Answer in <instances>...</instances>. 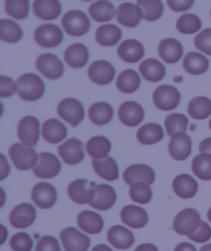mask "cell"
I'll list each match as a JSON object with an SVG mask.
<instances>
[{
  "instance_id": "6da1fadb",
  "label": "cell",
  "mask_w": 211,
  "mask_h": 251,
  "mask_svg": "<svg viewBox=\"0 0 211 251\" xmlns=\"http://www.w3.org/2000/svg\"><path fill=\"white\" fill-rule=\"evenodd\" d=\"M18 94L23 100L35 101L44 95L43 80L35 74H25L18 77L16 82Z\"/></svg>"
},
{
  "instance_id": "7a4b0ae2",
  "label": "cell",
  "mask_w": 211,
  "mask_h": 251,
  "mask_svg": "<svg viewBox=\"0 0 211 251\" xmlns=\"http://www.w3.org/2000/svg\"><path fill=\"white\" fill-rule=\"evenodd\" d=\"M8 155L13 161L14 167L20 171H28L36 167L39 155L31 148L17 143L10 147Z\"/></svg>"
},
{
  "instance_id": "3957f363",
  "label": "cell",
  "mask_w": 211,
  "mask_h": 251,
  "mask_svg": "<svg viewBox=\"0 0 211 251\" xmlns=\"http://www.w3.org/2000/svg\"><path fill=\"white\" fill-rule=\"evenodd\" d=\"M61 24L70 36H82L90 28V21L85 13L79 10H70L63 16Z\"/></svg>"
},
{
  "instance_id": "277c9868",
  "label": "cell",
  "mask_w": 211,
  "mask_h": 251,
  "mask_svg": "<svg viewBox=\"0 0 211 251\" xmlns=\"http://www.w3.org/2000/svg\"><path fill=\"white\" fill-rule=\"evenodd\" d=\"M95 182L85 179H75L68 187V195L78 204H87L95 198Z\"/></svg>"
},
{
  "instance_id": "5b68a950",
  "label": "cell",
  "mask_w": 211,
  "mask_h": 251,
  "mask_svg": "<svg viewBox=\"0 0 211 251\" xmlns=\"http://www.w3.org/2000/svg\"><path fill=\"white\" fill-rule=\"evenodd\" d=\"M201 223V216L196 209L185 208L174 218L173 229L179 235L189 236L198 229Z\"/></svg>"
},
{
  "instance_id": "8992f818",
  "label": "cell",
  "mask_w": 211,
  "mask_h": 251,
  "mask_svg": "<svg viewBox=\"0 0 211 251\" xmlns=\"http://www.w3.org/2000/svg\"><path fill=\"white\" fill-rule=\"evenodd\" d=\"M59 117L70 124L72 127H76L84 118V108L79 100L75 98H66L62 100L57 107Z\"/></svg>"
},
{
  "instance_id": "52a82bcc",
  "label": "cell",
  "mask_w": 211,
  "mask_h": 251,
  "mask_svg": "<svg viewBox=\"0 0 211 251\" xmlns=\"http://www.w3.org/2000/svg\"><path fill=\"white\" fill-rule=\"evenodd\" d=\"M155 106L159 110H174L178 107L181 100V93L175 87L170 85H162L155 90L153 94Z\"/></svg>"
},
{
  "instance_id": "ba28073f",
  "label": "cell",
  "mask_w": 211,
  "mask_h": 251,
  "mask_svg": "<svg viewBox=\"0 0 211 251\" xmlns=\"http://www.w3.org/2000/svg\"><path fill=\"white\" fill-rule=\"evenodd\" d=\"M17 133L25 146H36L40 136V122L35 116H25L19 121Z\"/></svg>"
},
{
  "instance_id": "9c48e42d",
  "label": "cell",
  "mask_w": 211,
  "mask_h": 251,
  "mask_svg": "<svg viewBox=\"0 0 211 251\" xmlns=\"http://www.w3.org/2000/svg\"><path fill=\"white\" fill-rule=\"evenodd\" d=\"M63 32L54 24H43L34 32V40L39 46L44 48H54L63 41Z\"/></svg>"
},
{
  "instance_id": "30bf717a",
  "label": "cell",
  "mask_w": 211,
  "mask_h": 251,
  "mask_svg": "<svg viewBox=\"0 0 211 251\" xmlns=\"http://www.w3.org/2000/svg\"><path fill=\"white\" fill-rule=\"evenodd\" d=\"M61 170V163L54 154L41 152L39 154L38 162L33 168V173L40 179H52L56 176Z\"/></svg>"
},
{
  "instance_id": "8fae6325",
  "label": "cell",
  "mask_w": 211,
  "mask_h": 251,
  "mask_svg": "<svg viewBox=\"0 0 211 251\" xmlns=\"http://www.w3.org/2000/svg\"><path fill=\"white\" fill-rule=\"evenodd\" d=\"M36 67L39 72L51 80H56L64 74V65L53 54H43L36 59Z\"/></svg>"
},
{
  "instance_id": "7c38bea8",
  "label": "cell",
  "mask_w": 211,
  "mask_h": 251,
  "mask_svg": "<svg viewBox=\"0 0 211 251\" xmlns=\"http://www.w3.org/2000/svg\"><path fill=\"white\" fill-rule=\"evenodd\" d=\"M62 245L66 251H87L90 246V239L75 227H67L59 234Z\"/></svg>"
},
{
  "instance_id": "4fadbf2b",
  "label": "cell",
  "mask_w": 211,
  "mask_h": 251,
  "mask_svg": "<svg viewBox=\"0 0 211 251\" xmlns=\"http://www.w3.org/2000/svg\"><path fill=\"white\" fill-rule=\"evenodd\" d=\"M31 200L41 209L52 208L56 202V190L52 184L41 182L36 184L31 190Z\"/></svg>"
},
{
  "instance_id": "5bb4252c",
  "label": "cell",
  "mask_w": 211,
  "mask_h": 251,
  "mask_svg": "<svg viewBox=\"0 0 211 251\" xmlns=\"http://www.w3.org/2000/svg\"><path fill=\"white\" fill-rule=\"evenodd\" d=\"M82 143L79 139L71 138L58 147V153L65 164H79L84 158Z\"/></svg>"
},
{
  "instance_id": "9a60e30c",
  "label": "cell",
  "mask_w": 211,
  "mask_h": 251,
  "mask_svg": "<svg viewBox=\"0 0 211 251\" xmlns=\"http://www.w3.org/2000/svg\"><path fill=\"white\" fill-rule=\"evenodd\" d=\"M191 137L184 132H179L172 136L168 144V151L173 159L184 161L191 155Z\"/></svg>"
},
{
  "instance_id": "2e32d148",
  "label": "cell",
  "mask_w": 211,
  "mask_h": 251,
  "mask_svg": "<svg viewBox=\"0 0 211 251\" xmlns=\"http://www.w3.org/2000/svg\"><path fill=\"white\" fill-rule=\"evenodd\" d=\"M88 75L91 81L96 84L106 85L112 82L116 70L111 63L106 60H98L89 66Z\"/></svg>"
},
{
  "instance_id": "e0dca14e",
  "label": "cell",
  "mask_w": 211,
  "mask_h": 251,
  "mask_svg": "<svg viewBox=\"0 0 211 251\" xmlns=\"http://www.w3.org/2000/svg\"><path fill=\"white\" fill-rule=\"evenodd\" d=\"M36 209L30 203H21L13 208L9 215V222L13 227L24 229L32 225L36 219Z\"/></svg>"
},
{
  "instance_id": "ac0fdd59",
  "label": "cell",
  "mask_w": 211,
  "mask_h": 251,
  "mask_svg": "<svg viewBox=\"0 0 211 251\" xmlns=\"http://www.w3.org/2000/svg\"><path fill=\"white\" fill-rule=\"evenodd\" d=\"M118 116L121 123L126 126L134 127L141 123L144 117V109L135 101L122 103L118 110Z\"/></svg>"
},
{
  "instance_id": "d6986e66",
  "label": "cell",
  "mask_w": 211,
  "mask_h": 251,
  "mask_svg": "<svg viewBox=\"0 0 211 251\" xmlns=\"http://www.w3.org/2000/svg\"><path fill=\"white\" fill-rule=\"evenodd\" d=\"M123 179L129 185H132L136 182H144L150 185L155 182V173L154 170L147 165H132L125 170Z\"/></svg>"
},
{
  "instance_id": "ffe728a7",
  "label": "cell",
  "mask_w": 211,
  "mask_h": 251,
  "mask_svg": "<svg viewBox=\"0 0 211 251\" xmlns=\"http://www.w3.org/2000/svg\"><path fill=\"white\" fill-rule=\"evenodd\" d=\"M142 18H144L143 11L134 3H121L116 11V20L126 27H135L140 23Z\"/></svg>"
},
{
  "instance_id": "44dd1931",
  "label": "cell",
  "mask_w": 211,
  "mask_h": 251,
  "mask_svg": "<svg viewBox=\"0 0 211 251\" xmlns=\"http://www.w3.org/2000/svg\"><path fill=\"white\" fill-rule=\"evenodd\" d=\"M116 200V190L111 185L101 184L96 186L95 198L90 206L99 211L108 210L112 208Z\"/></svg>"
},
{
  "instance_id": "7402d4cb",
  "label": "cell",
  "mask_w": 211,
  "mask_h": 251,
  "mask_svg": "<svg viewBox=\"0 0 211 251\" xmlns=\"http://www.w3.org/2000/svg\"><path fill=\"white\" fill-rule=\"evenodd\" d=\"M121 218L126 225L134 229L144 227L149 221L146 211L134 205H127L124 207L121 212Z\"/></svg>"
},
{
  "instance_id": "603a6c76",
  "label": "cell",
  "mask_w": 211,
  "mask_h": 251,
  "mask_svg": "<svg viewBox=\"0 0 211 251\" xmlns=\"http://www.w3.org/2000/svg\"><path fill=\"white\" fill-rule=\"evenodd\" d=\"M117 54L121 60L126 63H136L144 56V46L136 40H126L119 46Z\"/></svg>"
},
{
  "instance_id": "cb8c5ba5",
  "label": "cell",
  "mask_w": 211,
  "mask_h": 251,
  "mask_svg": "<svg viewBox=\"0 0 211 251\" xmlns=\"http://www.w3.org/2000/svg\"><path fill=\"white\" fill-rule=\"evenodd\" d=\"M107 240L116 249L126 250L134 243V234L123 226L116 225L109 229Z\"/></svg>"
},
{
  "instance_id": "d4e9b609",
  "label": "cell",
  "mask_w": 211,
  "mask_h": 251,
  "mask_svg": "<svg viewBox=\"0 0 211 251\" xmlns=\"http://www.w3.org/2000/svg\"><path fill=\"white\" fill-rule=\"evenodd\" d=\"M158 54L167 64H175L183 57V45L176 39H164L158 46Z\"/></svg>"
},
{
  "instance_id": "484cf974",
  "label": "cell",
  "mask_w": 211,
  "mask_h": 251,
  "mask_svg": "<svg viewBox=\"0 0 211 251\" xmlns=\"http://www.w3.org/2000/svg\"><path fill=\"white\" fill-rule=\"evenodd\" d=\"M173 189L178 197L187 200L196 195L198 190V183L189 175H179L173 179Z\"/></svg>"
},
{
  "instance_id": "4316f807",
  "label": "cell",
  "mask_w": 211,
  "mask_h": 251,
  "mask_svg": "<svg viewBox=\"0 0 211 251\" xmlns=\"http://www.w3.org/2000/svg\"><path fill=\"white\" fill-rule=\"evenodd\" d=\"M67 128L56 119H49L42 126V136L50 144H58L67 137Z\"/></svg>"
},
{
  "instance_id": "83f0119b",
  "label": "cell",
  "mask_w": 211,
  "mask_h": 251,
  "mask_svg": "<svg viewBox=\"0 0 211 251\" xmlns=\"http://www.w3.org/2000/svg\"><path fill=\"white\" fill-rule=\"evenodd\" d=\"M64 58L69 66L79 69L85 66L88 63L89 53L88 48L83 44L75 43L65 50Z\"/></svg>"
},
{
  "instance_id": "f1b7e54d",
  "label": "cell",
  "mask_w": 211,
  "mask_h": 251,
  "mask_svg": "<svg viewBox=\"0 0 211 251\" xmlns=\"http://www.w3.org/2000/svg\"><path fill=\"white\" fill-rule=\"evenodd\" d=\"M94 172L101 178L113 181L119 178V167L116 161L111 156L103 159H94L92 162Z\"/></svg>"
},
{
  "instance_id": "f546056e",
  "label": "cell",
  "mask_w": 211,
  "mask_h": 251,
  "mask_svg": "<svg viewBox=\"0 0 211 251\" xmlns=\"http://www.w3.org/2000/svg\"><path fill=\"white\" fill-rule=\"evenodd\" d=\"M78 226L88 234L100 233L103 228L102 216L92 211H82L78 215Z\"/></svg>"
},
{
  "instance_id": "4dcf8cb0",
  "label": "cell",
  "mask_w": 211,
  "mask_h": 251,
  "mask_svg": "<svg viewBox=\"0 0 211 251\" xmlns=\"http://www.w3.org/2000/svg\"><path fill=\"white\" fill-rule=\"evenodd\" d=\"M139 70L148 82H159L166 75L164 65L156 59H145L139 64Z\"/></svg>"
},
{
  "instance_id": "1f68e13d",
  "label": "cell",
  "mask_w": 211,
  "mask_h": 251,
  "mask_svg": "<svg viewBox=\"0 0 211 251\" xmlns=\"http://www.w3.org/2000/svg\"><path fill=\"white\" fill-rule=\"evenodd\" d=\"M61 4L59 1H34L33 12L37 18L42 20L52 21L59 17L61 13Z\"/></svg>"
},
{
  "instance_id": "d6a6232c",
  "label": "cell",
  "mask_w": 211,
  "mask_h": 251,
  "mask_svg": "<svg viewBox=\"0 0 211 251\" xmlns=\"http://www.w3.org/2000/svg\"><path fill=\"white\" fill-rule=\"evenodd\" d=\"M209 59L198 52H189L183 59V67L185 71L192 75H201L208 70Z\"/></svg>"
},
{
  "instance_id": "836d02e7",
  "label": "cell",
  "mask_w": 211,
  "mask_h": 251,
  "mask_svg": "<svg viewBox=\"0 0 211 251\" xmlns=\"http://www.w3.org/2000/svg\"><path fill=\"white\" fill-rule=\"evenodd\" d=\"M88 117L96 126H104L113 118V108L106 102H96L88 110Z\"/></svg>"
},
{
  "instance_id": "e575fe53",
  "label": "cell",
  "mask_w": 211,
  "mask_h": 251,
  "mask_svg": "<svg viewBox=\"0 0 211 251\" xmlns=\"http://www.w3.org/2000/svg\"><path fill=\"white\" fill-rule=\"evenodd\" d=\"M122 32L120 27L114 24L99 26L96 31L97 43L103 47H113L121 40Z\"/></svg>"
},
{
  "instance_id": "d590c367",
  "label": "cell",
  "mask_w": 211,
  "mask_h": 251,
  "mask_svg": "<svg viewBox=\"0 0 211 251\" xmlns=\"http://www.w3.org/2000/svg\"><path fill=\"white\" fill-rule=\"evenodd\" d=\"M163 136V129L158 124H146L137 132V139L143 145L157 144L162 140Z\"/></svg>"
},
{
  "instance_id": "8d00e7d4",
  "label": "cell",
  "mask_w": 211,
  "mask_h": 251,
  "mask_svg": "<svg viewBox=\"0 0 211 251\" xmlns=\"http://www.w3.org/2000/svg\"><path fill=\"white\" fill-rule=\"evenodd\" d=\"M86 151L93 159L105 158L111 151V142L103 136H95L86 144Z\"/></svg>"
},
{
  "instance_id": "74e56055",
  "label": "cell",
  "mask_w": 211,
  "mask_h": 251,
  "mask_svg": "<svg viewBox=\"0 0 211 251\" xmlns=\"http://www.w3.org/2000/svg\"><path fill=\"white\" fill-rule=\"evenodd\" d=\"M141 83L139 75L134 70H126L119 75L116 80V87L121 93H133L136 92Z\"/></svg>"
},
{
  "instance_id": "f35d334b",
  "label": "cell",
  "mask_w": 211,
  "mask_h": 251,
  "mask_svg": "<svg viewBox=\"0 0 211 251\" xmlns=\"http://www.w3.org/2000/svg\"><path fill=\"white\" fill-rule=\"evenodd\" d=\"M188 114L195 120H205L211 115V100L206 97H196L190 101Z\"/></svg>"
},
{
  "instance_id": "ab89813d",
  "label": "cell",
  "mask_w": 211,
  "mask_h": 251,
  "mask_svg": "<svg viewBox=\"0 0 211 251\" xmlns=\"http://www.w3.org/2000/svg\"><path fill=\"white\" fill-rule=\"evenodd\" d=\"M88 13L93 20L98 23L111 21L115 15V8L108 1H98L89 6Z\"/></svg>"
},
{
  "instance_id": "60d3db41",
  "label": "cell",
  "mask_w": 211,
  "mask_h": 251,
  "mask_svg": "<svg viewBox=\"0 0 211 251\" xmlns=\"http://www.w3.org/2000/svg\"><path fill=\"white\" fill-rule=\"evenodd\" d=\"M23 37V30L10 19L0 20V38L8 43H16Z\"/></svg>"
},
{
  "instance_id": "b9f144b4",
  "label": "cell",
  "mask_w": 211,
  "mask_h": 251,
  "mask_svg": "<svg viewBox=\"0 0 211 251\" xmlns=\"http://www.w3.org/2000/svg\"><path fill=\"white\" fill-rule=\"evenodd\" d=\"M191 170L196 177L202 180L211 179V154L201 153L195 156Z\"/></svg>"
},
{
  "instance_id": "7bdbcfd3",
  "label": "cell",
  "mask_w": 211,
  "mask_h": 251,
  "mask_svg": "<svg viewBox=\"0 0 211 251\" xmlns=\"http://www.w3.org/2000/svg\"><path fill=\"white\" fill-rule=\"evenodd\" d=\"M202 23L198 16L192 13H185L181 16L177 22V29L181 33L191 34L196 33L201 30Z\"/></svg>"
},
{
  "instance_id": "ee69618b",
  "label": "cell",
  "mask_w": 211,
  "mask_h": 251,
  "mask_svg": "<svg viewBox=\"0 0 211 251\" xmlns=\"http://www.w3.org/2000/svg\"><path fill=\"white\" fill-rule=\"evenodd\" d=\"M188 119L183 114H171L165 119L164 126L167 133L173 136L179 132H184L187 129Z\"/></svg>"
},
{
  "instance_id": "f6af8a7d",
  "label": "cell",
  "mask_w": 211,
  "mask_h": 251,
  "mask_svg": "<svg viewBox=\"0 0 211 251\" xmlns=\"http://www.w3.org/2000/svg\"><path fill=\"white\" fill-rule=\"evenodd\" d=\"M137 5L141 8L144 20L154 22L161 18L163 13V5L161 1H137Z\"/></svg>"
},
{
  "instance_id": "bcb514c9",
  "label": "cell",
  "mask_w": 211,
  "mask_h": 251,
  "mask_svg": "<svg viewBox=\"0 0 211 251\" xmlns=\"http://www.w3.org/2000/svg\"><path fill=\"white\" fill-rule=\"evenodd\" d=\"M129 193L132 200L140 204H146L152 199V190L144 182H136L131 185Z\"/></svg>"
},
{
  "instance_id": "7dc6e473",
  "label": "cell",
  "mask_w": 211,
  "mask_h": 251,
  "mask_svg": "<svg viewBox=\"0 0 211 251\" xmlns=\"http://www.w3.org/2000/svg\"><path fill=\"white\" fill-rule=\"evenodd\" d=\"M5 12L8 15L15 19H24L28 16V1H5Z\"/></svg>"
},
{
  "instance_id": "c3c4849f",
  "label": "cell",
  "mask_w": 211,
  "mask_h": 251,
  "mask_svg": "<svg viewBox=\"0 0 211 251\" xmlns=\"http://www.w3.org/2000/svg\"><path fill=\"white\" fill-rule=\"evenodd\" d=\"M9 245L13 251H31L33 241L28 234L19 232L11 237Z\"/></svg>"
},
{
  "instance_id": "681fc988",
  "label": "cell",
  "mask_w": 211,
  "mask_h": 251,
  "mask_svg": "<svg viewBox=\"0 0 211 251\" xmlns=\"http://www.w3.org/2000/svg\"><path fill=\"white\" fill-rule=\"evenodd\" d=\"M196 49L211 55V28L205 29L194 39Z\"/></svg>"
},
{
  "instance_id": "f907efd6",
  "label": "cell",
  "mask_w": 211,
  "mask_h": 251,
  "mask_svg": "<svg viewBox=\"0 0 211 251\" xmlns=\"http://www.w3.org/2000/svg\"><path fill=\"white\" fill-rule=\"evenodd\" d=\"M187 236L191 241H195L196 243H205L211 238V226L205 222H201L198 229Z\"/></svg>"
},
{
  "instance_id": "816d5d0a",
  "label": "cell",
  "mask_w": 211,
  "mask_h": 251,
  "mask_svg": "<svg viewBox=\"0 0 211 251\" xmlns=\"http://www.w3.org/2000/svg\"><path fill=\"white\" fill-rule=\"evenodd\" d=\"M36 251H61L59 241L52 236H42L37 242Z\"/></svg>"
},
{
  "instance_id": "f5cc1de1",
  "label": "cell",
  "mask_w": 211,
  "mask_h": 251,
  "mask_svg": "<svg viewBox=\"0 0 211 251\" xmlns=\"http://www.w3.org/2000/svg\"><path fill=\"white\" fill-rule=\"evenodd\" d=\"M18 87L13 79L9 77H0V97L2 98H9L15 93Z\"/></svg>"
},
{
  "instance_id": "db71d44e",
  "label": "cell",
  "mask_w": 211,
  "mask_h": 251,
  "mask_svg": "<svg viewBox=\"0 0 211 251\" xmlns=\"http://www.w3.org/2000/svg\"><path fill=\"white\" fill-rule=\"evenodd\" d=\"M167 5L175 12L189 10L193 5L194 1H167Z\"/></svg>"
},
{
  "instance_id": "11a10c76",
  "label": "cell",
  "mask_w": 211,
  "mask_h": 251,
  "mask_svg": "<svg viewBox=\"0 0 211 251\" xmlns=\"http://www.w3.org/2000/svg\"><path fill=\"white\" fill-rule=\"evenodd\" d=\"M199 150L202 153L211 154V137L208 139H204L199 146Z\"/></svg>"
},
{
  "instance_id": "9f6ffc18",
  "label": "cell",
  "mask_w": 211,
  "mask_h": 251,
  "mask_svg": "<svg viewBox=\"0 0 211 251\" xmlns=\"http://www.w3.org/2000/svg\"><path fill=\"white\" fill-rule=\"evenodd\" d=\"M174 251H196V249L193 245L188 242H183L176 246Z\"/></svg>"
},
{
  "instance_id": "6f0895ef",
  "label": "cell",
  "mask_w": 211,
  "mask_h": 251,
  "mask_svg": "<svg viewBox=\"0 0 211 251\" xmlns=\"http://www.w3.org/2000/svg\"><path fill=\"white\" fill-rule=\"evenodd\" d=\"M134 251H158V250L155 245L148 243L139 245Z\"/></svg>"
},
{
  "instance_id": "680465c9",
  "label": "cell",
  "mask_w": 211,
  "mask_h": 251,
  "mask_svg": "<svg viewBox=\"0 0 211 251\" xmlns=\"http://www.w3.org/2000/svg\"><path fill=\"white\" fill-rule=\"evenodd\" d=\"M92 251H111V249L109 247V246H106V245H103V244H101V245H98V246H96L95 247H93Z\"/></svg>"
},
{
  "instance_id": "91938a15",
  "label": "cell",
  "mask_w": 211,
  "mask_h": 251,
  "mask_svg": "<svg viewBox=\"0 0 211 251\" xmlns=\"http://www.w3.org/2000/svg\"><path fill=\"white\" fill-rule=\"evenodd\" d=\"M200 251H211V243L208 245H205L203 247H201Z\"/></svg>"
},
{
  "instance_id": "94428289",
  "label": "cell",
  "mask_w": 211,
  "mask_h": 251,
  "mask_svg": "<svg viewBox=\"0 0 211 251\" xmlns=\"http://www.w3.org/2000/svg\"><path fill=\"white\" fill-rule=\"evenodd\" d=\"M207 218H208V220L211 223V208L209 209L208 213H207Z\"/></svg>"
},
{
  "instance_id": "6125c7cd",
  "label": "cell",
  "mask_w": 211,
  "mask_h": 251,
  "mask_svg": "<svg viewBox=\"0 0 211 251\" xmlns=\"http://www.w3.org/2000/svg\"><path fill=\"white\" fill-rule=\"evenodd\" d=\"M209 127H210V129L211 130V119L210 120V122H209Z\"/></svg>"
},
{
  "instance_id": "be15d7a7",
  "label": "cell",
  "mask_w": 211,
  "mask_h": 251,
  "mask_svg": "<svg viewBox=\"0 0 211 251\" xmlns=\"http://www.w3.org/2000/svg\"></svg>"
}]
</instances>
